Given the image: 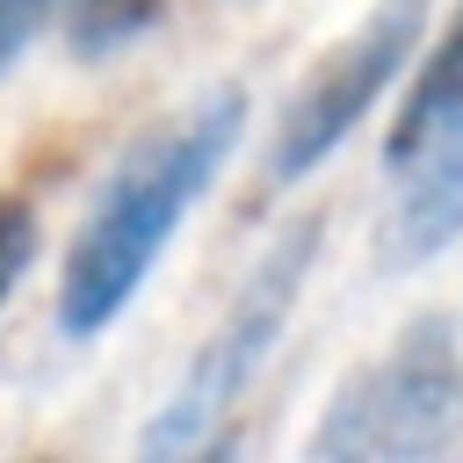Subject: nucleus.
Wrapping results in <instances>:
<instances>
[{
	"mask_svg": "<svg viewBox=\"0 0 463 463\" xmlns=\"http://www.w3.org/2000/svg\"><path fill=\"white\" fill-rule=\"evenodd\" d=\"M51 7H58V0H0V80L14 72V58L29 51V36L43 29Z\"/></svg>",
	"mask_w": 463,
	"mask_h": 463,
	"instance_id": "obj_8",
	"label": "nucleus"
},
{
	"mask_svg": "<svg viewBox=\"0 0 463 463\" xmlns=\"http://www.w3.org/2000/svg\"><path fill=\"white\" fill-rule=\"evenodd\" d=\"M420 36H427V0H376L340 43H326L318 65H311V72L282 94V109H275L268 181H275V188L311 181V174L362 130V116L376 109V94L420 58Z\"/></svg>",
	"mask_w": 463,
	"mask_h": 463,
	"instance_id": "obj_5",
	"label": "nucleus"
},
{
	"mask_svg": "<svg viewBox=\"0 0 463 463\" xmlns=\"http://www.w3.org/2000/svg\"><path fill=\"white\" fill-rule=\"evenodd\" d=\"M383 268H420L463 239V7L434 36V51H420L412 94L383 137Z\"/></svg>",
	"mask_w": 463,
	"mask_h": 463,
	"instance_id": "obj_4",
	"label": "nucleus"
},
{
	"mask_svg": "<svg viewBox=\"0 0 463 463\" xmlns=\"http://www.w3.org/2000/svg\"><path fill=\"white\" fill-rule=\"evenodd\" d=\"M29 260H36V203L7 188L0 195V311H7L14 282L29 275Z\"/></svg>",
	"mask_w": 463,
	"mask_h": 463,
	"instance_id": "obj_7",
	"label": "nucleus"
},
{
	"mask_svg": "<svg viewBox=\"0 0 463 463\" xmlns=\"http://www.w3.org/2000/svg\"><path fill=\"white\" fill-rule=\"evenodd\" d=\"M463 441V347L441 311H420L376 362L347 369L311 427L326 463H412Z\"/></svg>",
	"mask_w": 463,
	"mask_h": 463,
	"instance_id": "obj_2",
	"label": "nucleus"
},
{
	"mask_svg": "<svg viewBox=\"0 0 463 463\" xmlns=\"http://www.w3.org/2000/svg\"><path fill=\"white\" fill-rule=\"evenodd\" d=\"M166 14V0H58V29H65V51L72 58H109L123 43H137L152 22Z\"/></svg>",
	"mask_w": 463,
	"mask_h": 463,
	"instance_id": "obj_6",
	"label": "nucleus"
},
{
	"mask_svg": "<svg viewBox=\"0 0 463 463\" xmlns=\"http://www.w3.org/2000/svg\"><path fill=\"white\" fill-rule=\"evenodd\" d=\"M318 246H326V224H318V217H297V224L253 260V275H246L239 297L224 304V318L203 333V347L188 354L181 383H174L166 405L152 412V427H145V441H137L145 456L210 449L217 420H224V412L253 391V376L268 369V354H275V340H282V326H289V311H297V297H304V275H311Z\"/></svg>",
	"mask_w": 463,
	"mask_h": 463,
	"instance_id": "obj_3",
	"label": "nucleus"
},
{
	"mask_svg": "<svg viewBox=\"0 0 463 463\" xmlns=\"http://www.w3.org/2000/svg\"><path fill=\"white\" fill-rule=\"evenodd\" d=\"M239 137H246V87H210L188 109H174L159 130L130 137V152L101 174V188L65 246V268H58V333L65 340H94L130 311V297L166 260L181 217L210 195V181L224 174Z\"/></svg>",
	"mask_w": 463,
	"mask_h": 463,
	"instance_id": "obj_1",
	"label": "nucleus"
}]
</instances>
